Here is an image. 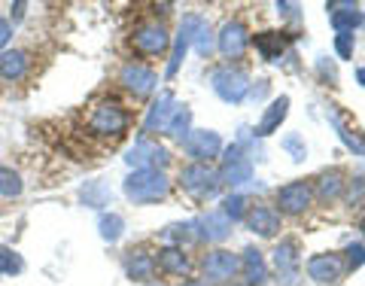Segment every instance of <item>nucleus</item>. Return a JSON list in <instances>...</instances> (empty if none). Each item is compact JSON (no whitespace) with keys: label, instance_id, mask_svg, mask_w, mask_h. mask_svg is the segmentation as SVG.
<instances>
[{"label":"nucleus","instance_id":"obj_1","mask_svg":"<svg viewBox=\"0 0 365 286\" xmlns=\"http://www.w3.org/2000/svg\"><path fill=\"white\" fill-rule=\"evenodd\" d=\"M168 192L171 183L162 171H134L125 180V195L134 204H153V201H162Z\"/></svg>","mask_w":365,"mask_h":286},{"label":"nucleus","instance_id":"obj_2","mask_svg":"<svg viewBox=\"0 0 365 286\" xmlns=\"http://www.w3.org/2000/svg\"><path fill=\"white\" fill-rule=\"evenodd\" d=\"M128 113L125 107L113 104V100H107V104H98L95 110L88 113V131L95 134V137H122V134L128 131Z\"/></svg>","mask_w":365,"mask_h":286},{"label":"nucleus","instance_id":"obj_3","mask_svg":"<svg viewBox=\"0 0 365 286\" xmlns=\"http://www.w3.org/2000/svg\"><path fill=\"white\" fill-rule=\"evenodd\" d=\"M180 186L186 189L189 195H195V198L217 195V192H219V174L213 171L210 165L195 162V165H189V167H182V171H180Z\"/></svg>","mask_w":365,"mask_h":286},{"label":"nucleus","instance_id":"obj_4","mask_svg":"<svg viewBox=\"0 0 365 286\" xmlns=\"http://www.w3.org/2000/svg\"><path fill=\"white\" fill-rule=\"evenodd\" d=\"M125 162L137 171H159V167L168 165V149L159 146L153 137H137L134 146L128 149Z\"/></svg>","mask_w":365,"mask_h":286},{"label":"nucleus","instance_id":"obj_5","mask_svg":"<svg viewBox=\"0 0 365 286\" xmlns=\"http://www.w3.org/2000/svg\"><path fill=\"white\" fill-rule=\"evenodd\" d=\"M131 43H134V49H137L140 55L155 58V55L168 52L171 37H168V28H164V24H159V22H146V24H140V28L131 33Z\"/></svg>","mask_w":365,"mask_h":286},{"label":"nucleus","instance_id":"obj_6","mask_svg":"<svg viewBox=\"0 0 365 286\" xmlns=\"http://www.w3.org/2000/svg\"><path fill=\"white\" fill-rule=\"evenodd\" d=\"M213 89H217V95L222 100L238 104V100H244L250 95V80H247V73L238 70V67H222V70L213 73Z\"/></svg>","mask_w":365,"mask_h":286},{"label":"nucleus","instance_id":"obj_7","mask_svg":"<svg viewBox=\"0 0 365 286\" xmlns=\"http://www.w3.org/2000/svg\"><path fill=\"white\" fill-rule=\"evenodd\" d=\"M119 82H122V86H125V91H131L134 98H146V95H153V91H155V86H159V77H155L153 67L131 61V64L122 67Z\"/></svg>","mask_w":365,"mask_h":286},{"label":"nucleus","instance_id":"obj_8","mask_svg":"<svg viewBox=\"0 0 365 286\" xmlns=\"http://www.w3.org/2000/svg\"><path fill=\"white\" fill-rule=\"evenodd\" d=\"M253 176V162L244 156L240 146H228L226 158H222V171H219V183H228V186H240V183H250Z\"/></svg>","mask_w":365,"mask_h":286},{"label":"nucleus","instance_id":"obj_9","mask_svg":"<svg viewBox=\"0 0 365 286\" xmlns=\"http://www.w3.org/2000/svg\"><path fill=\"white\" fill-rule=\"evenodd\" d=\"M192 229L198 232V238L204 241H226L231 234V220L222 210H210V213H201L192 223Z\"/></svg>","mask_w":365,"mask_h":286},{"label":"nucleus","instance_id":"obj_10","mask_svg":"<svg viewBox=\"0 0 365 286\" xmlns=\"http://www.w3.org/2000/svg\"><path fill=\"white\" fill-rule=\"evenodd\" d=\"M277 204L286 213H304L311 207V186L304 180L286 183L284 189H277Z\"/></svg>","mask_w":365,"mask_h":286},{"label":"nucleus","instance_id":"obj_11","mask_svg":"<svg viewBox=\"0 0 365 286\" xmlns=\"http://www.w3.org/2000/svg\"><path fill=\"white\" fill-rule=\"evenodd\" d=\"M182 149H186L192 158H213L222 149V140H219V134H213V131H189L186 137H182Z\"/></svg>","mask_w":365,"mask_h":286},{"label":"nucleus","instance_id":"obj_12","mask_svg":"<svg viewBox=\"0 0 365 286\" xmlns=\"http://www.w3.org/2000/svg\"><path fill=\"white\" fill-rule=\"evenodd\" d=\"M240 271V259L228 250H217V253H207L204 256V274L210 280H231Z\"/></svg>","mask_w":365,"mask_h":286},{"label":"nucleus","instance_id":"obj_13","mask_svg":"<svg viewBox=\"0 0 365 286\" xmlns=\"http://www.w3.org/2000/svg\"><path fill=\"white\" fill-rule=\"evenodd\" d=\"M198 22H201V15H186V22L180 24V33H177V40H173V52H171V61H168V77H177L182 58H186V49L195 40Z\"/></svg>","mask_w":365,"mask_h":286},{"label":"nucleus","instance_id":"obj_14","mask_svg":"<svg viewBox=\"0 0 365 286\" xmlns=\"http://www.w3.org/2000/svg\"><path fill=\"white\" fill-rule=\"evenodd\" d=\"M274 265H277L280 283H286V286L298 283V247L293 241H284L274 250Z\"/></svg>","mask_w":365,"mask_h":286},{"label":"nucleus","instance_id":"obj_15","mask_svg":"<svg viewBox=\"0 0 365 286\" xmlns=\"http://www.w3.org/2000/svg\"><path fill=\"white\" fill-rule=\"evenodd\" d=\"M177 113V100H173L171 91H162L159 100H155L153 107H149V113H146V122H143V131L146 134H153V131H164L168 128V122H171V116Z\"/></svg>","mask_w":365,"mask_h":286},{"label":"nucleus","instance_id":"obj_16","mask_svg":"<svg viewBox=\"0 0 365 286\" xmlns=\"http://www.w3.org/2000/svg\"><path fill=\"white\" fill-rule=\"evenodd\" d=\"M247 43H250V33H247V28L240 22H228L219 33V52L226 58H240Z\"/></svg>","mask_w":365,"mask_h":286},{"label":"nucleus","instance_id":"obj_17","mask_svg":"<svg viewBox=\"0 0 365 286\" xmlns=\"http://www.w3.org/2000/svg\"><path fill=\"white\" fill-rule=\"evenodd\" d=\"M247 225H250L256 234H262V238H274V234L280 232V213L268 204H256L250 213H247Z\"/></svg>","mask_w":365,"mask_h":286},{"label":"nucleus","instance_id":"obj_18","mask_svg":"<svg viewBox=\"0 0 365 286\" xmlns=\"http://www.w3.org/2000/svg\"><path fill=\"white\" fill-rule=\"evenodd\" d=\"M344 271V262L338 256H313L311 262H308V274H311V280H317V283H335L338 277H341Z\"/></svg>","mask_w":365,"mask_h":286},{"label":"nucleus","instance_id":"obj_19","mask_svg":"<svg viewBox=\"0 0 365 286\" xmlns=\"http://www.w3.org/2000/svg\"><path fill=\"white\" fill-rule=\"evenodd\" d=\"M28 52H22V49H6V52H0V80L6 82H19L24 73H28Z\"/></svg>","mask_w":365,"mask_h":286},{"label":"nucleus","instance_id":"obj_20","mask_svg":"<svg viewBox=\"0 0 365 286\" xmlns=\"http://www.w3.org/2000/svg\"><path fill=\"white\" fill-rule=\"evenodd\" d=\"M125 271L131 280H149L155 274V256H149L146 250H131L125 259Z\"/></svg>","mask_w":365,"mask_h":286},{"label":"nucleus","instance_id":"obj_21","mask_svg":"<svg viewBox=\"0 0 365 286\" xmlns=\"http://www.w3.org/2000/svg\"><path fill=\"white\" fill-rule=\"evenodd\" d=\"M286 110H289V98L284 95V98H277L274 104L265 110V116H262V122H259V128H256V134L259 137H268V134H274L280 128V122L286 119Z\"/></svg>","mask_w":365,"mask_h":286},{"label":"nucleus","instance_id":"obj_22","mask_svg":"<svg viewBox=\"0 0 365 286\" xmlns=\"http://www.w3.org/2000/svg\"><path fill=\"white\" fill-rule=\"evenodd\" d=\"M329 10H344V13L332 15V24H335L338 33H353V28H359V24L365 22L362 13L356 10V3H332Z\"/></svg>","mask_w":365,"mask_h":286},{"label":"nucleus","instance_id":"obj_23","mask_svg":"<svg viewBox=\"0 0 365 286\" xmlns=\"http://www.w3.org/2000/svg\"><path fill=\"white\" fill-rule=\"evenodd\" d=\"M244 277H247V283H250V286H259V283L268 280V268H265V259H262L259 250H253V247L244 253Z\"/></svg>","mask_w":365,"mask_h":286},{"label":"nucleus","instance_id":"obj_24","mask_svg":"<svg viewBox=\"0 0 365 286\" xmlns=\"http://www.w3.org/2000/svg\"><path fill=\"white\" fill-rule=\"evenodd\" d=\"M155 265H162L168 274H189V259L182 256L180 247H164V250H159V259H155Z\"/></svg>","mask_w":365,"mask_h":286},{"label":"nucleus","instance_id":"obj_25","mask_svg":"<svg viewBox=\"0 0 365 286\" xmlns=\"http://www.w3.org/2000/svg\"><path fill=\"white\" fill-rule=\"evenodd\" d=\"M22 192H24L22 174L13 171L10 165H0V195H3V198H19Z\"/></svg>","mask_w":365,"mask_h":286},{"label":"nucleus","instance_id":"obj_26","mask_svg":"<svg viewBox=\"0 0 365 286\" xmlns=\"http://www.w3.org/2000/svg\"><path fill=\"white\" fill-rule=\"evenodd\" d=\"M341 189H344V176H341V171L320 174V180H317V195H320L323 201L338 198V195H341Z\"/></svg>","mask_w":365,"mask_h":286},{"label":"nucleus","instance_id":"obj_27","mask_svg":"<svg viewBox=\"0 0 365 286\" xmlns=\"http://www.w3.org/2000/svg\"><path fill=\"white\" fill-rule=\"evenodd\" d=\"M256 46H259V52L265 55V61H277L286 46V37L284 33H259V37H256Z\"/></svg>","mask_w":365,"mask_h":286},{"label":"nucleus","instance_id":"obj_28","mask_svg":"<svg viewBox=\"0 0 365 286\" xmlns=\"http://www.w3.org/2000/svg\"><path fill=\"white\" fill-rule=\"evenodd\" d=\"M98 229H101L104 241H119L122 229H125V220H122L119 213H101L98 216Z\"/></svg>","mask_w":365,"mask_h":286},{"label":"nucleus","instance_id":"obj_29","mask_svg":"<svg viewBox=\"0 0 365 286\" xmlns=\"http://www.w3.org/2000/svg\"><path fill=\"white\" fill-rule=\"evenodd\" d=\"M189 122H192V113H189L186 107H177V113L171 116V122H168V128H164V131H168L171 137L182 140L189 134Z\"/></svg>","mask_w":365,"mask_h":286},{"label":"nucleus","instance_id":"obj_30","mask_svg":"<svg viewBox=\"0 0 365 286\" xmlns=\"http://www.w3.org/2000/svg\"><path fill=\"white\" fill-rule=\"evenodd\" d=\"M79 198L86 201L88 207H104L107 201H110V189H107L104 183H88V186L79 192Z\"/></svg>","mask_w":365,"mask_h":286},{"label":"nucleus","instance_id":"obj_31","mask_svg":"<svg viewBox=\"0 0 365 286\" xmlns=\"http://www.w3.org/2000/svg\"><path fill=\"white\" fill-rule=\"evenodd\" d=\"M22 271H24L22 256L10 247H0V274H22Z\"/></svg>","mask_w":365,"mask_h":286},{"label":"nucleus","instance_id":"obj_32","mask_svg":"<svg viewBox=\"0 0 365 286\" xmlns=\"http://www.w3.org/2000/svg\"><path fill=\"white\" fill-rule=\"evenodd\" d=\"M195 49H198V55H210V49H213V33L204 19L198 22V31H195Z\"/></svg>","mask_w":365,"mask_h":286},{"label":"nucleus","instance_id":"obj_33","mask_svg":"<svg viewBox=\"0 0 365 286\" xmlns=\"http://www.w3.org/2000/svg\"><path fill=\"white\" fill-rule=\"evenodd\" d=\"M222 207H226V210H222V213H226L228 220L235 223V220H240V216H244L247 198H244V195H228V198H226V204H222Z\"/></svg>","mask_w":365,"mask_h":286},{"label":"nucleus","instance_id":"obj_34","mask_svg":"<svg viewBox=\"0 0 365 286\" xmlns=\"http://www.w3.org/2000/svg\"><path fill=\"white\" fill-rule=\"evenodd\" d=\"M284 149H286V153H293L295 162H304V156H308V149H304V143H302L298 134H289V137L284 140Z\"/></svg>","mask_w":365,"mask_h":286},{"label":"nucleus","instance_id":"obj_35","mask_svg":"<svg viewBox=\"0 0 365 286\" xmlns=\"http://www.w3.org/2000/svg\"><path fill=\"white\" fill-rule=\"evenodd\" d=\"M335 49H338V55L344 58H353V33H338L335 37Z\"/></svg>","mask_w":365,"mask_h":286},{"label":"nucleus","instance_id":"obj_36","mask_svg":"<svg viewBox=\"0 0 365 286\" xmlns=\"http://www.w3.org/2000/svg\"><path fill=\"white\" fill-rule=\"evenodd\" d=\"M347 265L350 268L365 265V247L362 243H350V247H347Z\"/></svg>","mask_w":365,"mask_h":286},{"label":"nucleus","instance_id":"obj_37","mask_svg":"<svg viewBox=\"0 0 365 286\" xmlns=\"http://www.w3.org/2000/svg\"><path fill=\"white\" fill-rule=\"evenodd\" d=\"M347 201H350V204H362L365 201V176H356L353 180L350 192H347Z\"/></svg>","mask_w":365,"mask_h":286},{"label":"nucleus","instance_id":"obj_38","mask_svg":"<svg viewBox=\"0 0 365 286\" xmlns=\"http://www.w3.org/2000/svg\"><path fill=\"white\" fill-rule=\"evenodd\" d=\"M13 40V22L0 19V52H6V43Z\"/></svg>","mask_w":365,"mask_h":286},{"label":"nucleus","instance_id":"obj_39","mask_svg":"<svg viewBox=\"0 0 365 286\" xmlns=\"http://www.w3.org/2000/svg\"><path fill=\"white\" fill-rule=\"evenodd\" d=\"M335 128H338V134H341V140L347 143V146H350V149H356V153H362V146H359V143H356V140H353V134H350V131H347V128H344V125H341V122H338V119H335Z\"/></svg>","mask_w":365,"mask_h":286},{"label":"nucleus","instance_id":"obj_40","mask_svg":"<svg viewBox=\"0 0 365 286\" xmlns=\"http://www.w3.org/2000/svg\"><path fill=\"white\" fill-rule=\"evenodd\" d=\"M22 15H24V3H22V0H19V3L13 6V22H19Z\"/></svg>","mask_w":365,"mask_h":286},{"label":"nucleus","instance_id":"obj_41","mask_svg":"<svg viewBox=\"0 0 365 286\" xmlns=\"http://www.w3.org/2000/svg\"><path fill=\"white\" fill-rule=\"evenodd\" d=\"M356 80H359V86H365V67L362 70H356Z\"/></svg>","mask_w":365,"mask_h":286},{"label":"nucleus","instance_id":"obj_42","mask_svg":"<svg viewBox=\"0 0 365 286\" xmlns=\"http://www.w3.org/2000/svg\"><path fill=\"white\" fill-rule=\"evenodd\" d=\"M359 229H362V232H365V216H362V223H359Z\"/></svg>","mask_w":365,"mask_h":286},{"label":"nucleus","instance_id":"obj_43","mask_svg":"<svg viewBox=\"0 0 365 286\" xmlns=\"http://www.w3.org/2000/svg\"><path fill=\"white\" fill-rule=\"evenodd\" d=\"M192 286H198V283H192Z\"/></svg>","mask_w":365,"mask_h":286}]
</instances>
